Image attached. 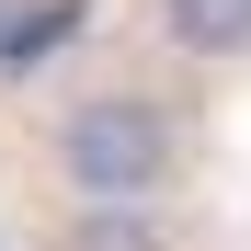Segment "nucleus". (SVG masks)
<instances>
[{"mask_svg":"<svg viewBox=\"0 0 251 251\" xmlns=\"http://www.w3.org/2000/svg\"><path fill=\"white\" fill-rule=\"evenodd\" d=\"M172 114H160L149 92H92L57 114V172L80 205H149L160 183H172Z\"/></svg>","mask_w":251,"mask_h":251,"instance_id":"f257e3e1","label":"nucleus"},{"mask_svg":"<svg viewBox=\"0 0 251 251\" xmlns=\"http://www.w3.org/2000/svg\"><path fill=\"white\" fill-rule=\"evenodd\" d=\"M160 34L194 57H240L251 46V0H160Z\"/></svg>","mask_w":251,"mask_h":251,"instance_id":"f03ea898","label":"nucleus"},{"mask_svg":"<svg viewBox=\"0 0 251 251\" xmlns=\"http://www.w3.org/2000/svg\"><path fill=\"white\" fill-rule=\"evenodd\" d=\"M80 34V0H46V12H23L12 34H0V80H23V69H46L57 46Z\"/></svg>","mask_w":251,"mask_h":251,"instance_id":"7ed1b4c3","label":"nucleus"},{"mask_svg":"<svg viewBox=\"0 0 251 251\" xmlns=\"http://www.w3.org/2000/svg\"><path fill=\"white\" fill-rule=\"evenodd\" d=\"M69 251H172V228H160L149 205H80Z\"/></svg>","mask_w":251,"mask_h":251,"instance_id":"20e7f679","label":"nucleus"},{"mask_svg":"<svg viewBox=\"0 0 251 251\" xmlns=\"http://www.w3.org/2000/svg\"><path fill=\"white\" fill-rule=\"evenodd\" d=\"M0 34H12V0H0Z\"/></svg>","mask_w":251,"mask_h":251,"instance_id":"39448f33","label":"nucleus"}]
</instances>
